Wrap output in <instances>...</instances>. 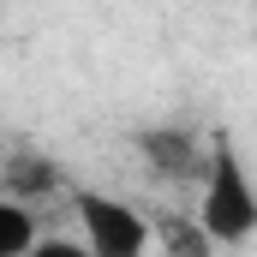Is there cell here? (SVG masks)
Returning a JSON list of instances; mask_svg holds the SVG:
<instances>
[{"mask_svg":"<svg viewBox=\"0 0 257 257\" xmlns=\"http://www.w3.org/2000/svg\"><path fill=\"white\" fill-rule=\"evenodd\" d=\"M197 221L215 245H245L257 239V180L227 132H209V168L197 186Z\"/></svg>","mask_w":257,"mask_h":257,"instance_id":"obj_1","label":"cell"},{"mask_svg":"<svg viewBox=\"0 0 257 257\" xmlns=\"http://www.w3.org/2000/svg\"><path fill=\"white\" fill-rule=\"evenodd\" d=\"M72 215H78V239L96 257H144L156 245V221L114 192H78Z\"/></svg>","mask_w":257,"mask_h":257,"instance_id":"obj_2","label":"cell"},{"mask_svg":"<svg viewBox=\"0 0 257 257\" xmlns=\"http://www.w3.org/2000/svg\"><path fill=\"white\" fill-rule=\"evenodd\" d=\"M138 150H144V162H150L156 174H168V180H197V186H203L209 144H197L192 132H180V126H150V132H138Z\"/></svg>","mask_w":257,"mask_h":257,"instance_id":"obj_3","label":"cell"},{"mask_svg":"<svg viewBox=\"0 0 257 257\" xmlns=\"http://www.w3.org/2000/svg\"><path fill=\"white\" fill-rule=\"evenodd\" d=\"M42 221L24 197H0V257H36Z\"/></svg>","mask_w":257,"mask_h":257,"instance_id":"obj_4","label":"cell"},{"mask_svg":"<svg viewBox=\"0 0 257 257\" xmlns=\"http://www.w3.org/2000/svg\"><path fill=\"white\" fill-rule=\"evenodd\" d=\"M156 233L168 239V251H174V257H209V251H215V239L203 233V221H186V215H174V221H162Z\"/></svg>","mask_w":257,"mask_h":257,"instance_id":"obj_5","label":"cell"},{"mask_svg":"<svg viewBox=\"0 0 257 257\" xmlns=\"http://www.w3.org/2000/svg\"><path fill=\"white\" fill-rule=\"evenodd\" d=\"M36 257H96V251H90L84 239H42V245H36Z\"/></svg>","mask_w":257,"mask_h":257,"instance_id":"obj_6","label":"cell"}]
</instances>
